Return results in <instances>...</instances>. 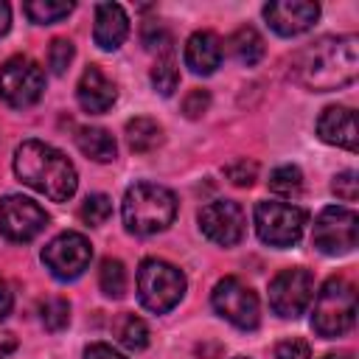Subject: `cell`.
Instances as JSON below:
<instances>
[{"instance_id": "52a82bcc", "label": "cell", "mask_w": 359, "mask_h": 359, "mask_svg": "<svg viewBox=\"0 0 359 359\" xmlns=\"http://www.w3.org/2000/svg\"><path fill=\"white\" fill-rule=\"evenodd\" d=\"M45 93V70L31 56H11L0 67V95L8 107H34Z\"/></svg>"}, {"instance_id": "d6986e66", "label": "cell", "mask_w": 359, "mask_h": 359, "mask_svg": "<svg viewBox=\"0 0 359 359\" xmlns=\"http://www.w3.org/2000/svg\"><path fill=\"white\" fill-rule=\"evenodd\" d=\"M76 146L84 157H90L95 163H109L118 157V143H115L112 132H107L104 126H81L76 132Z\"/></svg>"}, {"instance_id": "8992f818", "label": "cell", "mask_w": 359, "mask_h": 359, "mask_svg": "<svg viewBox=\"0 0 359 359\" xmlns=\"http://www.w3.org/2000/svg\"><path fill=\"white\" fill-rule=\"evenodd\" d=\"M306 210L289 202H258L255 205V230L258 238L269 247H294L306 230Z\"/></svg>"}, {"instance_id": "44dd1931", "label": "cell", "mask_w": 359, "mask_h": 359, "mask_svg": "<svg viewBox=\"0 0 359 359\" xmlns=\"http://www.w3.org/2000/svg\"><path fill=\"white\" fill-rule=\"evenodd\" d=\"M126 143L135 154H149L163 143V126L154 118H132L126 123Z\"/></svg>"}, {"instance_id": "8fae6325", "label": "cell", "mask_w": 359, "mask_h": 359, "mask_svg": "<svg viewBox=\"0 0 359 359\" xmlns=\"http://www.w3.org/2000/svg\"><path fill=\"white\" fill-rule=\"evenodd\" d=\"M45 227H48V213L34 199L22 194H8L0 199V236L3 238L14 244H25L36 238Z\"/></svg>"}, {"instance_id": "cb8c5ba5", "label": "cell", "mask_w": 359, "mask_h": 359, "mask_svg": "<svg viewBox=\"0 0 359 359\" xmlns=\"http://www.w3.org/2000/svg\"><path fill=\"white\" fill-rule=\"evenodd\" d=\"M98 286L107 297H123L126 292V266L118 258H104L98 269Z\"/></svg>"}, {"instance_id": "f1b7e54d", "label": "cell", "mask_w": 359, "mask_h": 359, "mask_svg": "<svg viewBox=\"0 0 359 359\" xmlns=\"http://www.w3.org/2000/svg\"><path fill=\"white\" fill-rule=\"evenodd\" d=\"M73 53H76L73 42H70V39H65V36H56V39L50 42V48H48V67H50V73L62 76V73L70 67Z\"/></svg>"}, {"instance_id": "f35d334b", "label": "cell", "mask_w": 359, "mask_h": 359, "mask_svg": "<svg viewBox=\"0 0 359 359\" xmlns=\"http://www.w3.org/2000/svg\"><path fill=\"white\" fill-rule=\"evenodd\" d=\"M323 359H353V356H351L348 351H339V353H325Z\"/></svg>"}, {"instance_id": "484cf974", "label": "cell", "mask_w": 359, "mask_h": 359, "mask_svg": "<svg viewBox=\"0 0 359 359\" xmlns=\"http://www.w3.org/2000/svg\"><path fill=\"white\" fill-rule=\"evenodd\" d=\"M269 188L280 196H297L303 191V171L297 165H278L269 174Z\"/></svg>"}, {"instance_id": "603a6c76", "label": "cell", "mask_w": 359, "mask_h": 359, "mask_svg": "<svg viewBox=\"0 0 359 359\" xmlns=\"http://www.w3.org/2000/svg\"><path fill=\"white\" fill-rule=\"evenodd\" d=\"M115 337L126 351H143L149 345V325L135 314H123L115 325Z\"/></svg>"}, {"instance_id": "ffe728a7", "label": "cell", "mask_w": 359, "mask_h": 359, "mask_svg": "<svg viewBox=\"0 0 359 359\" xmlns=\"http://www.w3.org/2000/svg\"><path fill=\"white\" fill-rule=\"evenodd\" d=\"M264 39H261V34L252 28V25H241V28H236L233 34H230V39H227V53L238 62V65H244V67H252V65H258L261 59H264Z\"/></svg>"}, {"instance_id": "74e56055", "label": "cell", "mask_w": 359, "mask_h": 359, "mask_svg": "<svg viewBox=\"0 0 359 359\" xmlns=\"http://www.w3.org/2000/svg\"><path fill=\"white\" fill-rule=\"evenodd\" d=\"M17 348V339H14V334H0V359H6L11 351Z\"/></svg>"}, {"instance_id": "30bf717a", "label": "cell", "mask_w": 359, "mask_h": 359, "mask_svg": "<svg viewBox=\"0 0 359 359\" xmlns=\"http://www.w3.org/2000/svg\"><path fill=\"white\" fill-rule=\"evenodd\" d=\"M311 300H314V275L303 266L283 269L269 283V309L278 317L294 320L309 309Z\"/></svg>"}, {"instance_id": "4dcf8cb0", "label": "cell", "mask_w": 359, "mask_h": 359, "mask_svg": "<svg viewBox=\"0 0 359 359\" xmlns=\"http://www.w3.org/2000/svg\"><path fill=\"white\" fill-rule=\"evenodd\" d=\"M224 174H227V180H230L233 185L250 188V185L255 182V177H258V165H255L252 160H236V163H230V165L224 168Z\"/></svg>"}, {"instance_id": "83f0119b", "label": "cell", "mask_w": 359, "mask_h": 359, "mask_svg": "<svg viewBox=\"0 0 359 359\" xmlns=\"http://www.w3.org/2000/svg\"><path fill=\"white\" fill-rule=\"evenodd\" d=\"M39 320L48 331H62L70 323V303L65 297H48L39 306Z\"/></svg>"}, {"instance_id": "d4e9b609", "label": "cell", "mask_w": 359, "mask_h": 359, "mask_svg": "<svg viewBox=\"0 0 359 359\" xmlns=\"http://www.w3.org/2000/svg\"><path fill=\"white\" fill-rule=\"evenodd\" d=\"M151 84H154V90L163 98H168L177 90V84H180V67H177V62L168 53L163 59H157V65L151 67Z\"/></svg>"}, {"instance_id": "836d02e7", "label": "cell", "mask_w": 359, "mask_h": 359, "mask_svg": "<svg viewBox=\"0 0 359 359\" xmlns=\"http://www.w3.org/2000/svg\"><path fill=\"white\" fill-rule=\"evenodd\" d=\"M331 191H334L339 199L353 202V199L359 196V180H356V171H342V174H337L334 182H331Z\"/></svg>"}, {"instance_id": "5bb4252c", "label": "cell", "mask_w": 359, "mask_h": 359, "mask_svg": "<svg viewBox=\"0 0 359 359\" xmlns=\"http://www.w3.org/2000/svg\"><path fill=\"white\" fill-rule=\"evenodd\" d=\"M320 17V6L311 0H275L264 6V20L280 36H297L309 31Z\"/></svg>"}, {"instance_id": "d590c367", "label": "cell", "mask_w": 359, "mask_h": 359, "mask_svg": "<svg viewBox=\"0 0 359 359\" xmlns=\"http://www.w3.org/2000/svg\"><path fill=\"white\" fill-rule=\"evenodd\" d=\"M11 306H14V297H11V289H8V283L0 278V320L3 317H8V311H11Z\"/></svg>"}, {"instance_id": "d6a6232c", "label": "cell", "mask_w": 359, "mask_h": 359, "mask_svg": "<svg viewBox=\"0 0 359 359\" xmlns=\"http://www.w3.org/2000/svg\"><path fill=\"white\" fill-rule=\"evenodd\" d=\"M275 359H311V345L306 339H300V337L283 339L275 348Z\"/></svg>"}, {"instance_id": "3957f363", "label": "cell", "mask_w": 359, "mask_h": 359, "mask_svg": "<svg viewBox=\"0 0 359 359\" xmlns=\"http://www.w3.org/2000/svg\"><path fill=\"white\" fill-rule=\"evenodd\" d=\"M123 224L135 236H154L177 219V196L157 182H135L123 194Z\"/></svg>"}, {"instance_id": "f546056e", "label": "cell", "mask_w": 359, "mask_h": 359, "mask_svg": "<svg viewBox=\"0 0 359 359\" xmlns=\"http://www.w3.org/2000/svg\"><path fill=\"white\" fill-rule=\"evenodd\" d=\"M140 39H143V48L146 50H168L171 34H168V28L160 20H149V22H143Z\"/></svg>"}, {"instance_id": "4316f807", "label": "cell", "mask_w": 359, "mask_h": 359, "mask_svg": "<svg viewBox=\"0 0 359 359\" xmlns=\"http://www.w3.org/2000/svg\"><path fill=\"white\" fill-rule=\"evenodd\" d=\"M79 216H81L84 224H90V227H101V224L112 216V199H109L107 194H90V196L81 202Z\"/></svg>"}, {"instance_id": "8d00e7d4", "label": "cell", "mask_w": 359, "mask_h": 359, "mask_svg": "<svg viewBox=\"0 0 359 359\" xmlns=\"http://www.w3.org/2000/svg\"><path fill=\"white\" fill-rule=\"evenodd\" d=\"M8 28H11V6L0 3V36L8 34Z\"/></svg>"}, {"instance_id": "2e32d148", "label": "cell", "mask_w": 359, "mask_h": 359, "mask_svg": "<svg viewBox=\"0 0 359 359\" xmlns=\"http://www.w3.org/2000/svg\"><path fill=\"white\" fill-rule=\"evenodd\" d=\"M317 135L328 146L356 151V115L351 107H325L317 118Z\"/></svg>"}, {"instance_id": "ab89813d", "label": "cell", "mask_w": 359, "mask_h": 359, "mask_svg": "<svg viewBox=\"0 0 359 359\" xmlns=\"http://www.w3.org/2000/svg\"><path fill=\"white\" fill-rule=\"evenodd\" d=\"M236 359H247V356H236Z\"/></svg>"}, {"instance_id": "7a4b0ae2", "label": "cell", "mask_w": 359, "mask_h": 359, "mask_svg": "<svg viewBox=\"0 0 359 359\" xmlns=\"http://www.w3.org/2000/svg\"><path fill=\"white\" fill-rule=\"evenodd\" d=\"M14 174L22 185L34 188L50 202H67L79 185L76 165L67 160V154L42 140H25L17 146Z\"/></svg>"}, {"instance_id": "6da1fadb", "label": "cell", "mask_w": 359, "mask_h": 359, "mask_svg": "<svg viewBox=\"0 0 359 359\" xmlns=\"http://www.w3.org/2000/svg\"><path fill=\"white\" fill-rule=\"evenodd\" d=\"M359 73V39L353 34L320 36L292 59V79L314 93L348 87Z\"/></svg>"}, {"instance_id": "ba28073f", "label": "cell", "mask_w": 359, "mask_h": 359, "mask_svg": "<svg viewBox=\"0 0 359 359\" xmlns=\"http://www.w3.org/2000/svg\"><path fill=\"white\" fill-rule=\"evenodd\" d=\"M210 303L216 309L219 317H224L230 325L241 328V331H252L261 320V306H258V294L238 278L227 275L222 278L213 292H210Z\"/></svg>"}, {"instance_id": "1f68e13d", "label": "cell", "mask_w": 359, "mask_h": 359, "mask_svg": "<svg viewBox=\"0 0 359 359\" xmlns=\"http://www.w3.org/2000/svg\"><path fill=\"white\" fill-rule=\"evenodd\" d=\"M208 107H210V93L202 90V87H194V90L182 98V112H185V118H191V121L202 118V115L208 112Z\"/></svg>"}, {"instance_id": "7402d4cb", "label": "cell", "mask_w": 359, "mask_h": 359, "mask_svg": "<svg viewBox=\"0 0 359 359\" xmlns=\"http://www.w3.org/2000/svg\"><path fill=\"white\" fill-rule=\"evenodd\" d=\"M73 8H76V3H70V0H31V3L22 6L25 17H28L31 22H36V25L59 22V20H65Z\"/></svg>"}, {"instance_id": "277c9868", "label": "cell", "mask_w": 359, "mask_h": 359, "mask_svg": "<svg viewBox=\"0 0 359 359\" xmlns=\"http://www.w3.org/2000/svg\"><path fill=\"white\" fill-rule=\"evenodd\" d=\"M356 320V292L353 283H348L339 275H331L323 289L314 297V311H311V328L323 339L342 337L345 331L353 328Z\"/></svg>"}, {"instance_id": "ac0fdd59", "label": "cell", "mask_w": 359, "mask_h": 359, "mask_svg": "<svg viewBox=\"0 0 359 359\" xmlns=\"http://www.w3.org/2000/svg\"><path fill=\"white\" fill-rule=\"evenodd\" d=\"M222 39L213 31H196L185 42V67L196 76H210L222 65Z\"/></svg>"}, {"instance_id": "4fadbf2b", "label": "cell", "mask_w": 359, "mask_h": 359, "mask_svg": "<svg viewBox=\"0 0 359 359\" xmlns=\"http://www.w3.org/2000/svg\"><path fill=\"white\" fill-rule=\"evenodd\" d=\"M199 227H202V233L213 244L233 247V244H238L244 238L247 216H244V208L238 202H233V199H216V202H208L199 210Z\"/></svg>"}, {"instance_id": "9a60e30c", "label": "cell", "mask_w": 359, "mask_h": 359, "mask_svg": "<svg viewBox=\"0 0 359 359\" xmlns=\"http://www.w3.org/2000/svg\"><path fill=\"white\" fill-rule=\"evenodd\" d=\"M76 98H79L84 112L101 115L115 104L118 90H115V81L98 65H90V67H84V73L76 84Z\"/></svg>"}, {"instance_id": "e575fe53", "label": "cell", "mask_w": 359, "mask_h": 359, "mask_svg": "<svg viewBox=\"0 0 359 359\" xmlns=\"http://www.w3.org/2000/svg\"><path fill=\"white\" fill-rule=\"evenodd\" d=\"M84 359H126V356H121L112 345H107V342H95V345H90L87 351H84Z\"/></svg>"}, {"instance_id": "9c48e42d", "label": "cell", "mask_w": 359, "mask_h": 359, "mask_svg": "<svg viewBox=\"0 0 359 359\" xmlns=\"http://www.w3.org/2000/svg\"><path fill=\"white\" fill-rule=\"evenodd\" d=\"M356 227H359L356 210L328 205L320 210V216L314 222L311 241L323 255H345L356 247Z\"/></svg>"}, {"instance_id": "5b68a950", "label": "cell", "mask_w": 359, "mask_h": 359, "mask_svg": "<svg viewBox=\"0 0 359 359\" xmlns=\"http://www.w3.org/2000/svg\"><path fill=\"white\" fill-rule=\"evenodd\" d=\"M185 294V275L180 266L163 261V258H146L137 266V297L140 303L154 311L165 314L171 311Z\"/></svg>"}, {"instance_id": "e0dca14e", "label": "cell", "mask_w": 359, "mask_h": 359, "mask_svg": "<svg viewBox=\"0 0 359 359\" xmlns=\"http://www.w3.org/2000/svg\"><path fill=\"white\" fill-rule=\"evenodd\" d=\"M129 36V17L118 3H98L95 6V25L93 39L101 50H118Z\"/></svg>"}, {"instance_id": "7c38bea8", "label": "cell", "mask_w": 359, "mask_h": 359, "mask_svg": "<svg viewBox=\"0 0 359 359\" xmlns=\"http://www.w3.org/2000/svg\"><path fill=\"white\" fill-rule=\"evenodd\" d=\"M90 258H93V247L87 241V236L76 233V230H67V233H59L56 238L48 241V247L42 250V264L50 269L53 278L59 280H73L79 278L87 266H90Z\"/></svg>"}]
</instances>
